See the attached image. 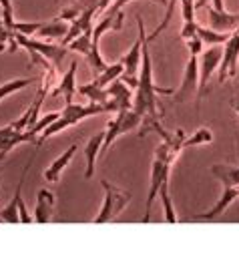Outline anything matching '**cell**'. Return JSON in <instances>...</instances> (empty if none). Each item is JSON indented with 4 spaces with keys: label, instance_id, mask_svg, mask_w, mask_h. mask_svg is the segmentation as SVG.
I'll use <instances>...</instances> for the list:
<instances>
[{
    "label": "cell",
    "instance_id": "1",
    "mask_svg": "<svg viewBox=\"0 0 239 255\" xmlns=\"http://www.w3.org/2000/svg\"><path fill=\"white\" fill-rule=\"evenodd\" d=\"M143 69L139 75L137 95L133 99V109L141 115V133L139 137H145L151 131H157L161 127V107H159V95H173L171 89H161L153 83V62L149 54V38L143 40Z\"/></svg>",
    "mask_w": 239,
    "mask_h": 255
},
{
    "label": "cell",
    "instance_id": "2",
    "mask_svg": "<svg viewBox=\"0 0 239 255\" xmlns=\"http://www.w3.org/2000/svg\"><path fill=\"white\" fill-rule=\"evenodd\" d=\"M101 185L105 189V201H103V207H101L99 215L93 219L97 225L111 223L119 213H121L127 207V203L131 201V193H129V191H123V189L111 185L107 179H103Z\"/></svg>",
    "mask_w": 239,
    "mask_h": 255
},
{
    "label": "cell",
    "instance_id": "3",
    "mask_svg": "<svg viewBox=\"0 0 239 255\" xmlns=\"http://www.w3.org/2000/svg\"><path fill=\"white\" fill-rule=\"evenodd\" d=\"M141 115L135 111V109H127V111H119L117 117L113 121L107 123V131H105V143H103V149H101V155H105L111 147V143L121 137L133 129H137V127L141 125Z\"/></svg>",
    "mask_w": 239,
    "mask_h": 255
},
{
    "label": "cell",
    "instance_id": "4",
    "mask_svg": "<svg viewBox=\"0 0 239 255\" xmlns=\"http://www.w3.org/2000/svg\"><path fill=\"white\" fill-rule=\"evenodd\" d=\"M221 56H223V44H213L207 50L199 54V91H197V109L201 105V99L205 97L207 83L213 77V73L221 65Z\"/></svg>",
    "mask_w": 239,
    "mask_h": 255
},
{
    "label": "cell",
    "instance_id": "5",
    "mask_svg": "<svg viewBox=\"0 0 239 255\" xmlns=\"http://www.w3.org/2000/svg\"><path fill=\"white\" fill-rule=\"evenodd\" d=\"M16 40H18V44H20L22 48L34 50V52L42 54L44 58H48L56 71L63 69L61 65H63V60H65V56H67L69 46H58V44H50V42H44V40H36V38H32V36H26V34H20V32H16Z\"/></svg>",
    "mask_w": 239,
    "mask_h": 255
},
{
    "label": "cell",
    "instance_id": "6",
    "mask_svg": "<svg viewBox=\"0 0 239 255\" xmlns=\"http://www.w3.org/2000/svg\"><path fill=\"white\" fill-rule=\"evenodd\" d=\"M239 69V28L229 36V40L223 44V56H221V65H219V83H225V79H235Z\"/></svg>",
    "mask_w": 239,
    "mask_h": 255
},
{
    "label": "cell",
    "instance_id": "7",
    "mask_svg": "<svg viewBox=\"0 0 239 255\" xmlns=\"http://www.w3.org/2000/svg\"><path fill=\"white\" fill-rule=\"evenodd\" d=\"M197 91H199V56L191 54L187 67H185V73H183V79H181V85H179V91L173 93L175 95L173 101L175 103H185Z\"/></svg>",
    "mask_w": 239,
    "mask_h": 255
},
{
    "label": "cell",
    "instance_id": "8",
    "mask_svg": "<svg viewBox=\"0 0 239 255\" xmlns=\"http://www.w3.org/2000/svg\"><path fill=\"white\" fill-rule=\"evenodd\" d=\"M109 103L113 107V111H127V109H133V93H131V87L125 83V81H113L109 87Z\"/></svg>",
    "mask_w": 239,
    "mask_h": 255
},
{
    "label": "cell",
    "instance_id": "9",
    "mask_svg": "<svg viewBox=\"0 0 239 255\" xmlns=\"http://www.w3.org/2000/svg\"><path fill=\"white\" fill-rule=\"evenodd\" d=\"M137 24H139V38L135 40V44L131 46V50L123 56V65H125V77H133L137 79L139 67H141V50H143V40H145V28H143V18L137 16Z\"/></svg>",
    "mask_w": 239,
    "mask_h": 255
},
{
    "label": "cell",
    "instance_id": "10",
    "mask_svg": "<svg viewBox=\"0 0 239 255\" xmlns=\"http://www.w3.org/2000/svg\"><path fill=\"white\" fill-rule=\"evenodd\" d=\"M77 69H79V62L73 60L69 65V71L63 75V79L58 81L56 89L50 91V97H61L65 99V103H73L75 95H77Z\"/></svg>",
    "mask_w": 239,
    "mask_h": 255
},
{
    "label": "cell",
    "instance_id": "11",
    "mask_svg": "<svg viewBox=\"0 0 239 255\" xmlns=\"http://www.w3.org/2000/svg\"><path fill=\"white\" fill-rule=\"evenodd\" d=\"M207 20H209V26L219 30V32H227V30H237L239 28V14L235 12H217L213 6L207 8Z\"/></svg>",
    "mask_w": 239,
    "mask_h": 255
},
{
    "label": "cell",
    "instance_id": "12",
    "mask_svg": "<svg viewBox=\"0 0 239 255\" xmlns=\"http://www.w3.org/2000/svg\"><path fill=\"white\" fill-rule=\"evenodd\" d=\"M54 211V195L48 189H40L36 195V207H34V221L36 223H48L52 219Z\"/></svg>",
    "mask_w": 239,
    "mask_h": 255
},
{
    "label": "cell",
    "instance_id": "13",
    "mask_svg": "<svg viewBox=\"0 0 239 255\" xmlns=\"http://www.w3.org/2000/svg\"><path fill=\"white\" fill-rule=\"evenodd\" d=\"M103 143H105V131H101V133H97L95 137H91V139H89V143H87V147L83 149L85 159H87L85 179H91V177L95 175V163H97V157L101 155Z\"/></svg>",
    "mask_w": 239,
    "mask_h": 255
},
{
    "label": "cell",
    "instance_id": "14",
    "mask_svg": "<svg viewBox=\"0 0 239 255\" xmlns=\"http://www.w3.org/2000/svg\"><path fill=\"white\" fill-rule=\"evenodd\" d=\"M77 151H79V145L77 143H73L61 157H58L54 163H50V167H46L44 169V177H46V181H50V183H56L58 179H61V175H63V171H65V167L73 161V157L77 155Z\"/></svg>",
    "mask_w": 239,
    "mask_h": 255
},
{
    "label": "cell",
    "instance_id": "15",
    "mask_svg": "<svg viewBox=\"0 0 239 255\" xmlns=\"http://www.w3.org/2000/svg\"><path fill=\"white\" fill-rule=\"evenodd\" d=\"M211 173L215 175V179L221 181L223 189L227 187H237L239 185V167H231V165H213Z\"/></svg>",
    "mask_w": 239,
    "mask_h": 255
},
{
    "label": "cell",
    "instance_id": "16",
    "mask_svg": "<svg viewBox=\"0 0 239 255\" xmlns=\"http://www.w3.org/2000/svg\"><path fill=\"white\" fill-rule=\"evenodd\" d=\"M77 93L83 95L85 99H89V103H97V105H107L109 103V91L95 85V83L77 87Z\"/></svg>",
    "mask_w": 239,
    "mask_h": 255
},
{
    "label": "cell",
    "instance_id": "17",
    "mask_svg": "<svg viewBox=\"0 0 239 255\" xmlns=\"http://www.w3.org/2000/svg\"><path fill=\"white\" fill-rule=\"evenodd\" d=\"M123 73H125V65H123V62H115V65H109L101 75H97L93 83L105 89V87H109L113 81H117L119 77H123Z\"/></svg>",
    "mask_w": 239,
    "mask_h": 255
},
{
    "label": "cell",
    "instance_id": "18",
    "mask_svg": "<svg viewBox=\"0 0 239 255\" xmlns=\"http://www.w3.org/2000/svg\"><path fill=\"white\" fill-rule=\"evenodd\" d=\"M69 28H71V24L67 20H56V22H50V24L44 22V26L36 32V36H42V38H65Z\"/></svg>",
    "mask_w": 239,
    "mask_h": 255
},
{
    "label": "cell",
    "instance_id": "19",
    "mask_svg": "<svg viewBox=\"0 0 239 255\" xmlns=\"http://www.w3.org/2000/svg\"><path fill=\"white\" fill-rule=\"evenodd\" d=\"M197 36L203 40V44H209V46H213V44H225L227 40H229V36L231 34H221L219 30H215V28H207V26H201V24H197Z\"/></svg>",
    "mask_w": 239,
    "mask_h": 255
},
{
    "label": "cell",
    "instance_id": "20",
    "mask_svg": "<svg viewBox=\"0 0 239 255\" xmlns=\"http://www.w3.org/2000/svg\"><path fill=\"white\" fill-rule=\"evenodd\" d=\"M69 46V50H75V52H81V54H89L91 52V48H93V28H87L83 34H79L73 42H69L67 44Z\"/></svg>",
    "mask_w": 239,
    "mask_h": 255
},
{
    "label": "cell",
    "instance_id": "21",
    "mask_svg": "<svg viewBox=\"0 0 239 255\" xmlns=\"http://www.w3.org/2000/svg\"><path fill=\"white\" fill-rule=\"evenodd\" d=\"M159 199L163 203V209H165V221L167 223H177V215H175V207L171 203V195H169V179L161 185L159 189Z\"/></svg>",
    "mask_w": 239,
    "mask_h": 255
},
{
    "label": "cell",
    "instance_id": "22",
    "mask_svg": "<svg viewBox=\"0 0 239 255\" xmlns=\"http://www.w3.org/2000/svg\"><path fill=\"white\" fill-rule=\"evenodd\" d=\"M36 81H38V79L32 77V79H16V81H8V83H4V85H0V101L6 99V97L12 95V93H16V91H22V89L30 87V85L36 83Z\"/></svg>",
    "mask_w": 239,
    "mask_h": 255
},
{
    "label": "cell",
    "instance_id": "23",
    "mask_svg": "<svg viewBox=\"0 0 239 255\" xmlns=\"http://www.w3.org/2000/svg\"><path fill=\"white\" fill-rule=\"evenodd\" d=\"M213 141V133L207 129V127H201L197 129L191 137H185L183 141V147H195V145H205V143H211Z\"/></svg>",
    "mask_w": 239,
    "mask_h": 255
},
{
    "label": "cell",
    "instance_id": "24",
    "mask_svg": "<svg viewBox=\"0 0 239 255\" xmlns=\"http://www.w3.org/2000/svg\"><path fill=\"white\" fill-rule=\"evenodd\" d=\"M0 223H20V213H18V205L14 199L0 211Z\"/></svg>",
    "mask_w": 239,
    "mask_h": 255
},
{
    "label": "cell",
    "instance_id": "25",
    "mask_svg": "<svg viewBox=\"0 0 239 255\" xmlns=\"http://www.w3.org/2000/svg\"><path fill=\"white\" fill-rule=\"evenodd\" d=\"M42 26H44V22H14L12 30L20 32V34H26V36H36V32Z\"/></svg>",
    "mask_w": 239,
    "mask_h": 255
},
{
    "label": "cell",
    "instance_id": "26",
    "mask_svg": "<svg viewBox=\"0 0 239 255\" xmlns=\"http://www.w3.org/2000/svg\"><path fill=\"white\" fill-rule=\"evenodd\" d=\"M58 117H61V113H48V115L40 117V119L36 121V125L32 127V129H28V131H30V133H32V135L36 137V135H40V133H42V131L46 129V127H48L50 123H54V121H56Z\"/></svg>",
    "mask_w": 239,
    "mask_h": 255
},
{
    "label": "cell",
    "instance_id": "27",
    "mask_svg": "<svg viewBox=\"0 0 239 255\" xmlns=\"http://www.w3.org/2000/svg\"><path fill=\"white\" fill-rule=\"evenodd\" d=\"M195 0H181V14H183V22L187 24H193L197 22L195 18Z\"/></svg>",
    "mask_w": 239,
    "mask_h": 255
},
{
    "label": "cell",
    "instance_id": "28",
    "mask_svg": "<svg viewBox=\"0 0 239 255\" xmlns=\"http://www.w3.org/2000/svg\"><path fill=\"white\" fill-rule=\"evenodd\" d=\"M0 8H2V20L8 28L14 26V14H12V0H0Z\"/></svg>",
    "mask_w": 239,
    "mask_h": 255
},
{
    "label": "cell",
    "instance_id": "29",
    "mask_svg": "<svg viewBox=\"0 0 239 255\" xmlns=\"http://www.w3.org/2000/svg\"><path fill=\"white\" fill-rule=\"evenodd\" d=\"M187 48H189V52L191 54H201L203 52V40L199 38V36H193V38H189L187 40Z\"/></svg>",
    "mask_w": 239,
    "mask_h": 255
},
{
    "label": "cell",
    "instance_id": "30",
    "mask_svg": "<svg viewBox=\"0 0 239 255\" xmlns=\"http://www.w3.org/2000/svg\"><path fill=\"white\" fill-rule=\"evenodd\" d=\"M16 131L12 129V125H8V127H4V129H0V141H4V139H8L10 135H14Z\"/></svg>",
    "mask_w": 239,
    "mask_h": 255
},
{
    "label": "cell",
    "instance_id": "31",
    "mask_svg": "<svg viewBox=\"0 0 239 255\" xmlns=\"http://www.w3.org/2000/svg\"><path fill=\"white\" fill-rule=\"evenodd\" d=\"M115 2V0H101V4H99V10H105V8H109L111 4Z\"/></svg>",
    "mask_w": 239,
    "mask_h": 255
},
{
    "label": "cell",
    "instance_id": "32",
    "mask_svg": "<svg viewBox=\"0 0 239 255\" xmlns=\"http://www.w3.org/2000/svg\"><path fill=\"white\" fill-rule=\"evenodd\" d=\"M231 107H233L235 113L239 115V97H233V99H231Z\"/></svg>",
    "mask_w": 239,
    "mask_h": 255
},
{
    "label": "cell",
    "instance_id": "33",
    "mask_svg": "<svg viewBox=\"0 0 239 255\" xmlns=\"http://www.w3.org/2000/svg\"><path fill=\"white\" fill-rule=\"evenodd\" d=\"M0 185H2V179H0Z\"/></svg>",
    "mask_w": 239,
    "mask_h": 255
}]
</instances>
